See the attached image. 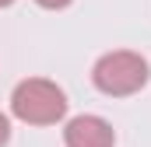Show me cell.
<instances>
[{
    "instance_id": "cell-1",
    "label": "cell",
    "mask_w": 151,
    "mask_h": 147,
    "mask_svg": "<svg viewBox=\"0 0 151 147\" xmlns=\"http://www.w3.org/2000/svg\"><path fill=\"white\" fill-rule=\"evenodd\" d=\"M11 112L28 126H53L67 116V95L46 77H28L11 91Z\"/></svg>"
},
{
    "instance_id": "cell-2",
    "label": "cell",
    "mask_w": 151,
    "mask_h": 147,
    "mask_svg": "<svg viewBox=\"0 0 151 147\" xmlns=\"http://www.w3.org/2000/svg\"><path fill=\"white\" fill-rule=\"evenodd\" d=\"M148 60L141 53H130V49H116V53H106L95 60L91 67V81L102 95L109 98H130L137 95L144 84H148Z\"/></svg>"
},
{
    "instance_id": "cell-3",
    "label": "cell",
    "mask_w": 151,
    "mask_h": 147,
    "mask_svg": "<svg viewBox=\"0 0 151 147\" xmlns=\"http://www.w3.org/2000/svg\"><path fill=\"white\" fill-rule=\"evenodd\" d=\"M63 144L67 147H113L116 133L102 116H74L63 126Z\"/></svg>"
},
{
    "instance_id": "cell-4",
    "label": "cell",
    "mask_w": 151,
    "mask_h": 147,
    "mask_svg": "<svg viewBox=\"0 0 151 147\" xmlns=\"http://www.w3.org/2000/svg\"><path fill=\"white\" fill-rule=\"evenodd\" d=\"M39 7H46V11H63V7H70L74 0H35Z\"/></svg>"
},
{
    "instance_id": "cell-5",
    "label": "cell",
    "mask_w": 151,
    "mask_h": 147,
    "mask_svg": "<svg viewBox=\"0 0 151 147\" xmlns=\"http://www.w3.org/2000/svg\"><path fill=\"white\" fill-rule=\"evenodd\" d=\"M7 140H11V119L0 112V147H7Z\"/></svg>"
},
{
    "instance_id": "cell-6",
    "label": "cell",
    "mask_w": 151,
    "mask_h": 147,
    "mask_svg": "<svg viewBox=\"0 0 151 147\" xmlns=\"http://www.w3.org/2000/svg\"><path fill=\"white\" fill-rule=\"evenodd\" d=\"M11 4H14V0H0V7H11Z\"/></svg>"
}]
</instances>
